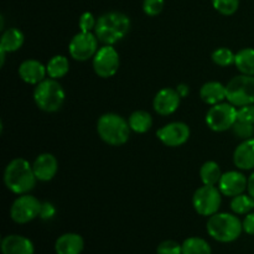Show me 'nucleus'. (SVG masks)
<instances>
[{
	"label": "nucleus",
	"mask_w": 254,
	"mask_h": 254,
	"mask_svg": "<svg viewBox=\"0 0 254 254\" xmlns=\"http://www.w3.org/2000/svg\"><path fill=\"white\" fill-rule=\"evenodd\" d=\"M32 165L26 159H12L4 171V184L7 190L16 195L29 193L37 183Z\"/></svg>",
	"instance_id": "1"
},
{
	"label": "nucleus",
	"mask_w": 254,
	"mask_h": 254,
	"mask_svg": "<svg viewBox=\"0 0 254 254\" xmlns=\"http://www.w3.org/2000/svg\"><path fill=\"white\" fill-rule=\"evenodd\" d=\"M130 30V19L119 11H108L97 19V39L103 45H114L123 40Z\"/></svg>",
	"instance_id": "2"
},
{
	"label": "nucleus",
	"mask_w": 254,
	"mask_h": 254,
	"mask_svg": "<svg viewBox=\"0 0 254 254\" xmlns=\"http://www.w3.org/2000/svg\"><path fill=\"white\" fill-rule=\"evenodd\" d=\"M207 232L215 241L221 243L235 242L243 232L242 221L233 213L217 212L207 221Z\"/></svg>",
	"instance_id": "3"
},
{
	"label": "nucleus",
	"mask_w": 254,
	"mask_h": 254,
	"mask_svg": "<svg viewBox=\"0 0 254 254\" xmlns=\"http://www.w3.org/2000/svg\"><path fill=\"white\" fill-rule=\"evenodd\" d=\"M130 130L129 122L116 113L103 114L97 122L99 138L112 146L126 144L130 136Z\"/></svg>",
	"instance_id": "4"
},
{
	"label": "nucleus",
	"mask_w": 254,
	"mask_h": 254,
	"mask_svg": "<svg viewBox=\"0 0 254 254\" xmlns=\"http://www.w3.org/2000/svg\"><path fill=\"white\" fill-rule=\"evenodd\" d=\"M66 93L57 79L45 78L34 89L35 104L47 113L57 112L64 103Z\"/></svg>",
	"instance_id": "5"
},
{
	"label": "nucleus",
	"mask_w": 254,
	"mask_h": 254,
	"mask_svg": "<svg viewBox=\"0 0 254 254\" xmlns=\"http://www.w3.org/2000/svg\"><path fill=\"white\" fill-rule=\"evenodd\" d=\"M227 99L231 104L236 107L254 104V76L240 74L236 76L226 84Z\"/></svg>",
	"instance_id": "6"
},
{
	"label": "nucleus",
	"mask_w": 254,
	"mask_h": 254,
	"mask_svg": "<svg viewBox=\"0 0 254 254\" xmlns=\"http://www.w3.org/2000/svg\"><path fill=\"white\" fill-rule=\"evenodd\" d=\"M206 124L208 128L213 131H226L228 129H232L235 123L237 122V107L227 103H221L211 106L206 114Z\"/></svg>",
	"instance_id": "7"
},
{
	"label": "nucleus",
	"mask_w": 254,
	"mask_h": 254,
	"mask_svg": "<svg viewBox=\"0 0 254 254\" xmlns=\"http://www.w3.org/2000/svg\"><path fill=\"white\" fill-rule=\"evenodd\" d=\"M222 202V193L216 186L203 185L195 191L192 196V206L201 216L211 217L218 212Z\"/></svg>",
	"instance_id": "8"
},
{
	"label": "nucleus",
	"mask_w": 254,
	"mask_h": 254,
	"mask_svg": "<svg viewBox=\"0 0 254 254\" xmlns=\"http://www.w3.org/2000/svg\"><path fill=\"white\" fill-rule=\"evenodd\" d=\"M42 202L30 193L19 195L10 207V217L15 223L25 225L40 216Z\"/></svg>",
	"instance_id": "9"
},
{
	"label": "nucleus",
	"mask_w": 254,
	"mask_h": 254,
	"mask_svg": "<svg viewBox=\"0 0 254 254\" xmlns=\"http://www.w3.org/2000/svg\"><path fill=\"white\" fill-rule=\"evenodd\" d=\"M121 60L119 54L113 45H104L98 49L97 54L92 59V66L97 76L102 78H109L113 77L118 72Z\"/></svg>",
	"instance_id": "10"
},
{
	"label": "nucleus",
	"mask_w": 254,
	"mask_h": 254,
	"mask_svg": "<svg viewBox=\"0 0 254 254\" xmlns=\"http://www.w3.org/2000/svg\"><path fill=\"white\" fill-rule=\"evenodd\" d=\"M98 42L96 34L92 32H78L72 37L68 45L69 56L76 61H88L93 59L98 51Z\"/></svg>",
	"instance_id": "11"
},
{
	"label": "nucleus",
	"mask_w": 254,
	"mask_h": 254,
	"mask_svg": "<svg viewBox=\"0 0 254 254\" xmlns=\"http://www.w3.org/2000/svg\"><path fill=\"white\" fill-rule=\"evenodd\" d=\"M190 128L186 123L183 122H173L156 131L159 140L166 146L170 148H178L184 145L190 138Z\"/></svg>",
	"instance_id": "12"
},
{
	"label": "nucleus",
	"mask_w": 254,
	"mask_h": 254,
	"mask_svg": "<svg viewBox=\"0 0 254 254\" xmlns=\"http://www.w3.org/2000/svg\"><path fill=\"white\" fill-rule=\"evenodd\" d=\"M180 102L181 97L176 91V88H163L154 97V111L159 116H171L178 111V108L180 107Z\"/></svg>",
	"instance_id": "13"
},
{
	"label": "nucleus",
	"mask_w": 254,
	"mask_h": 254,
	"mask_svg": "<svg viewBox=\"0 0 254 254\" xmlns=\"http://www.w3.org/2000/svg\"><path fill=\"white\" fill-rule=\"evenodd\" d=\"M248 179L246 178L245 174L241 171H228V173L222 174L221 180L218 183V189L223 196L228 197H235V196L241 195L247 190Z\"/></svg>",
	"instance_id": "14"
},
{
	"label": "nucleus",
	"mask_w": 254,
	"mask_h": 254,
	"mask_svg": "<svg viewBox=\"0 0 254 254\" xmlns=\"http://www.w3.org/2000/svg\"><path fill=\"white\" fill-rule=\"evenodd\" d=\"M32 169H34L37 180L47 183L56 176L57 170H59V163L52 154L44 153L40 154L35 159V161L32 163Z\"/></svg>",
	"instance_id": "15"
},
{
	"label": "nucleus",
	"mask_w": 254,
	"mask_h": 254,
	"mask_svg": "<svg viewBox=\"0 0 254 254\" xmlns=\"http://www.w3.org/2000/svg\"><path fill=\"white\" fill-rule=\"evenodd\" d=\"M47 74L46 66L37 60H26L19 67V76L25 83L39 84Z\"/></svg>",
	"instance_id": "16"
},
{
	"label": "nucleus",
	"mask_w": 254,
	"mask_h": 254,
	"mask_svg": "<svg viewBox=\"0 0 254 254\" xmlns=\"http://www.w3.org/2000/svg\"><path fill=\"white\" fill-rule=\"evenodd\" d=\"M34 243L27 237L20 235H9L2 238V254H34Z\"/></svg>",
	"instance_id": "17"
},
{
	"label": "nucleus",
	"mask_w": 254,
	"mask_h": 254,
	"mask_svg": "<svg viewBox=\"0 0 254 254\" xmlns=\"http://www.w3.org/2000/svg\"><path fill=\"white\" fill-rule=\"evenodd\" d=\"M233 163L240 170L254 169V138L243 140L233 153Z\"/></svg>",
	"instance_id": "18"
},
{
	"label": "nucleus",
	"mask_w": 254,
	"mask_h": 254,
	"mask_svg": "<svg viewBox=\"0 0 254 254\" xmlns=\"http://www.w3.org/2000/svg\"><path fill=\"white\" fill-rule=\"evenodd\" d=\"M84 248V241L78 233H64L55 243L56 254H81Z\"/></svg>",
	"instance_id": "19"
},
{
	"label": "nucleus",
	"mask_w": 254,
	"mask_h": 254,
	"mask_svg": "<svg viewBox=\"0 0 254 254\" xmlns=\"http://www.w3.org/2000/svg\"><path fill=\"white\" fill-rule=\"evenodd\" d=\"M200 97L206 104L215 106L221 103L227 97V89L225 84L217 81H210L202 84L200 89Z\"/></svg>",
	"instance_id": "20"
},
{
	"label": "nucleus",
	"mask_w": 254,
	"mask_h": 254,
	"mask_svg": "<svg viewBox=\"0 0 254 254\" xmlns=\"http://www.w3.org/2000/svg\"><path fill=\"white\" fill-rule=\"evenodd\" d=\"M25 37L24 34L16 27H10L5 30L0 40V50L7 52H15L20 50L24 45Z\"/></svg>",
	"instance_id": "21"
},
{
	"label": "nucleus",
	"mask_w": 254,
	"mask_h": 254,
	"mask_svg": "<svg viewBox=\"0 0 254 254\" xmlns=\"http://www.w3.org/2000/svg\"><path fill=\"white\" fill-rule=\"evenodd\" d=\"M236 67L242 74L254 76V49L246 47L236 54Z\"/></svg>",
	"instance_id": "22"
},
{
	"label": "nucleus",
	"mask_w": 254,
	"mask_h": 254,
	"mask_svg": "<svg viewBox=\"0 0 254 254\" xmlns=\"http://www.w3.org/2000/svg\"><path fill=\"white\" fill-rule=\"evenodd\" d=\"M47 76L50 78L60 79L62 77L66 76L69 71V61L67 57L62 56V55H56L52 57L46 64Z\"/></svg>",
	"instance_id": "23"
},
{
	"label": "nucleus",
	"mask_w": 254,
	"mask_h": 254,
	"mask_svg": "<svg viewBox=\"0 0 254 254\" xmlns=\"http://www.w3.org/2000/svg\"><path fill=\"white\" fill-rule=\"evenodd\" d=\"M129 126L133 131L138 134H144L150 130L153 126V118L145 111H135L130 114L128 119Z\"/></svg>",
	"instance_id": "24"
},
{
	"label": "nucleus",
	"mask_w": 254,
	"mask_h": 254,
	"mask_svg": "<svg viewBox=\"0 0 254 254\" xmlns=\"http://www.w3.org/2000/svg\"><path fill=\"white\" fill-rule=\"evenodd\" d=\"M221 176H222V173H221L220 165H218L216 161H206L200 169V179L202 181L203 185H211L216 186L218 185L221 180Z\"/></svg>",
	"instance_id": "25"
},
{
	"label": "nucleus",
	"mask_w": 254,
	"mask_h": 254,
	"mask_svg": "<svg viewBox=\"0 0 254 254\" xmlns=\"http://www.w3.org/2000/svg\"><path fill=\"white\" fill-rule=\"evenodd\" d=\"M183 254H212L211 246L201 237L186 238L183 242Z\"/></svg>",
	"instance_id": "26"
},
{
	"label": "nucleus",
	"mask_w": 254,
	"mask_h": 254,
	"mask_svg": "<svg viewBox=\"0 0 254 254\" xmlns=\"http://www.w3.org/2000/svg\"><path fill=\"white\" fill-rule=\"evenodd\" d=\"M231 210L235 215H248L254 210V198L248 193H241V195L232 197L231 201Z\"/></svg>",
	"instance_id": "27"
},
{
	"label": "nucleus",
	"mask_w": 254,
	"mask_h": 254,
	"mask_svg": "<svg viewBox=\"0 0 254 254\" xmlns=\"http://www.w3.org/2000/svg\"><path fill=\"white\" fill-rule=\"evenodd\" d=\"M212 61L213 64L221 67H227L231 64H235L236 54H233L227 47H220L212 52Z\"/></svg>",
	"instance_id": "28"
},
{
	"label": "nucleus",
	"mask_w": 254,
	"mask_h": 254,
	"mask_svg": "<svg viewBox=\"0 0 254 254\" xmlns=\"http://www.w3.org/2000/svg\"><path fill=\"white\" fill-rule=\"evenodd\" d=\"M212 5L220 14L230 16L240 7V0H212Z\"/></svg>",
	"instance_id": "29"
},
{
	"label": "nucleus",
	"mask_w": 254,
	"mask_h": 254,
	"mask_svg": "<svg viewBox=\"0 0 254 254\" xmlns=\"http://www.w3.org/2000/svg\"><path fill=\"white\" fill-rule=\"evenodd\" d=\"M232 131L236 138L241 140H247V139L254 138V124L237 121L232 127Z\"/></svg>",
	"instance_id": "30"
},
{
	"label": "nucleus",
	"mask_w": 254,
	"mask_h": 254,
	"mask_svg": "<svg viewBox=\"0 0 254 254\" xmlns=\"http://www.w3.org/2000/svg\"><path fill=\"white\" fill-rule=\"evenodd\" d=\"M158 254H183V246L176 241L166 240L163 241L156 248Z\"/></svg>",
	"instance_id": "31"
},
{
	"label": "nucleus",
	"mask_w": 254,
	"mask_h": 254,
	"mask_svg": "<svg viewBox=\"0 0 254 254\" xmlns=\"http://www.w3.org/2000/svg\"><path fill=\"white\" fill-rule=\"evenodd\" d=\"M165 5V0H144L143 10L148 16H156L160 14Z\"/></svg>",
	"instance_id": "32"
},
{
	"label": "nucleus",
	"mask_w": 254,
	"mask_h": 254,
	"mask_svg": "<svg viewBox=\"0 0 254 254\" xmlns=\"http://www.w3.org/2000/svg\"><path fill=\"white\" fill-rule=\"evenodd\" d=\"M78 25H79V30H81L82 32H92V30L96 29L97 20L92 12L86 11L79 16Z\"/></svg>",
	"instance_id": "33"
},
{
	"label": "nucleus",
	"mask_w": 254,
	"mask_h": 254,
	"mask_svg": "<svg viewBox=\"0 0 254 254\" xmlns=\"http://www.w3.org/2000/svg\"><path fill=\"white\" fill-rule=\"evenodd\" d=\"M237 121L254 124V104H248L237 108Z\"/></svg>",
	"instance_id": "34"
},
{
	"label": "nucleus",
	"mask_w": 254,
	"mask_h": 254,
	"mask_svg": "<svg viewBox=\"0 0 254 254\" xmlns=\"http://www.w3.org/2000/svg\"><path fill=\"white\" fill-rule=\"evenodd\" d=\"M55 215H56V208H55V206L52 205L51 202H47V201L46 202H42L39 217L41 218V220L46 221L54 218Z\"/></svg>",
	"instance_id": "35"
},
{
	"label": "nucleus",
	"mask_w": 254,
	"mask_h": 254,
	"mask_svg": "<svg viewBox=\"0 0 254 254\" xmlns=\"http://www.w3.org/2000/svg\"><path fill=\"white\" fill-rule=\"evenodd\" d=\"M242 225L243 231L247 235L254 236V212H250L248 215H246L245 220L242 221Z\"/></svg>",
	"instance_id": "36"
},
{
	"label": "nucleus",
	"mask_w": 254,
	"mask_h": 254,
	"mask_svg": "<svg viewBox=\"0 0 254 254\" xmlns=\"http://www.w3.org/2000/svg\"><path fill=\"white\" fill-rule=\"evenodd\" d=\"M176 91H178V93L180 94L181 98H185V97H188L189 93H190V88H189L188 84H185V83L178 84V87H176Z\"/></svg>",
	"instance_id": "37"
},
{
	"label": "nucleus",
	"mask_w": 254,
	"mask_h": 254,
	"mask_svg": "<svg viewBox=\"0 0 254 254\" xmlns=\"http://www.w3.org/2000/svg\"><path fill=\"white\" fill-rule=\"evenodd\" d=\"M248 193L254 198V171L251 174V176L248 178V186H247Z\"/></svg>",
	"instance_id": "38"
}]
</instances>
